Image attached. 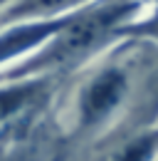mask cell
Here are the masks:
<instances>
[{
  "mask_svg": "<svg viewBox=\"0 0 158 161\" xmlns=\"http://www.w3.org/2000/svg\"><path fill=\"white\" fill-rule=\"evenodd\" d=\"M141 13V0H89L69 13L57 32L40 47V52L8 67L0 80L15 82L27 77H47L50 72L77 67L89 60L104 42L116 37Z\"/></svg>",
  "mask_w": 158,
  "mask_h": 161,
  "instance_id": "cell-1",
  "label": "cell"
},
{
  "mask_svg": "<svg viewBox=\"0 0 158 161\" xmlns=\"http://www.w3.org/2000/svg\"><path fill=\"white\" fill-rule=\"evenodd\" d=\"M131 92V72L126 64L109 62L99 67L82 84L77 97V124L79 129L92 131L111 119Z\"/></svg>",
  "mask_w": 158,
  "mask_h": 161,
  "instance_id": "cell-2",
  "label": "cell"
},
{
  "mask_svg": "<svg viewBox=\"0 0 158 161\" xmlns=\"http://www.w3.org/2000/svg\"><path fill=\"white\" fill-rule=\"evenodd\" d=\"M47 99H50L47 77L5 82L0 87V136L20 134V124L32 119V114Z\"/></svg>",
  "mask_w": 158,
  "mask_h": 161,
  "instance_id": "cell-3",
  "label": "cell"
},
{
  "mask_svg": "<svg viewBox=\"0 0 158 161\" xmlns=\"http://www.w3.org/2000/svg\"><path fill=\"white\" fill-rule=\"evenodd\" d=\"M89 0H10L0 8V25H18V22L52 20L74 13L77 8L87 5Z\"/></svg>",
  "mask_w": 158,
  "mask_h": 161,
  "instance_id": "cell-4",
  "label": "cell"
},
{
  "mask_svg": "<svg viewBox=\"0 0 158 161\" xmlns=\"http://www.w3.org/2000/svg\"><path fill=\"white\" fill-rule=\"evenodd\" d=\"M156 146H158V136H156V129L151 126L146 131H138L136 136L126 139L121 146H116V151L106 161H153L156 159Z\"/></svg>",
  "mask_w": 158,
  "mask_h": 161,
  "instance_id": "cell-5",
  "label": "cell"
},
{
  "mask_svg": "<svg viewBox=\"0 0 158 161\" xmlns=\"http://www.w3.org/2000/svg\"><path fill=\"white\" fill-rule=\"evenodd\" d=\"M8 3H10V0H0V8H5V5H8Z\"/></svg>",
  "mask_w": 158,
  "mask_h": 161,
  "instance_id": "cell-6",
  "label": "cell"
}]
</instances>
